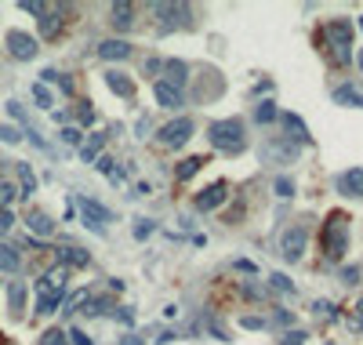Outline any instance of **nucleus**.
<instances>
[{
  "label": "nucleus",
  "instance_id": "nucleus-1",
  "mask_svg": "<svg viewBox=\"0 0 363 345\" xmlns=\"http://www.w3.org/2000/svg\"><path fill=\"white\" fill-rule=\"evenodd\" d=\"M207 138L222 153H243V146H248V127H243L240 117H226V120H214L207 127Z\"/></svg>",
  "mask_w": 363,
  "mask_h": 345
},
{
  "label": "nucleus",
  "instance_id": "nucleus-2",
  "mask_svg": "<svg viewBox=\"0 0 363 345\" xmlns=\"http://www.w3.org/2000/svg\"><path fill=\"white\" fill-rule=\"evenodd\" d=\"M320 240H323V254H327L331 262H338L342 254L349 251V219H345L342 211H334L331 219H327V225H323Z\"/></svg>",
  "mask_w": 363,
  "mask_h": 345
},
{
  "label": "nucleus",
  "instance_id": "nucleus-3",
  "mask_svg": "<svg viewBox=\"0 0 363 345\" xmlns=\"http://www.w3.org/2000/svg\"><path fill=\"white\" fill-rule=\"evenodd\" d=\"M323 41H327V51H331V62L334 66H345L349 62V47H353V25L345 19H334L323 25Z\"/></svg>",
  "mask_w": 363,
  "mask_h": 345
},
{
  "label": "nucleus",
  "instance_id": "nucleus-4",
  "mask_svg": "<svg viewBox=\"0 0 363 345\" xmlns=\"http://www.w3.org/2000/svg\"><path fill=\"white\" fill-rule=\"evenodd\" d=\"M305 244H309V229L305 225H291V229H283V236H280V254L287 262H298L305 254Z\"/></svg>",
  "mask_w": 363,
  "mask_h": 345
},
{
  "label": "nucleus",
  "instance_id": "nucleus-5",
  "mask_svg": "<svg viewBox=\"0 0 363 345\" xmlns=\"http://www.w3.org/2000/svg\"><path fill=\"white\" fill-rule=\"evenodd\" d=\"M189 138H192V120L189 117H175L171 124L160 127V146H167V149H182Z\"/></svg>",
  "mask_w": 363,
  "mask_h": 345
},
{
  "label": "nucleus",
  "instance_id": "nucleus-6",
  "mask_svg": "<svg viewBox=\"0 0 363 345\" xmlns=\"http://www.w3.org/2000/svg\"><path fill=\"white\" fill-rule=\"evenodd\" d=\"M76 208H80V214H84V225H91L95 233H102V229H106V222H113V211L102 208L98 200L80 197V200H76Z\"/></svg>",
  "mask_w": 363,
  "mask_h": 345
},
{
  "label": "nucleus",
  "instance_id": "nucleus-7",
  "mask_svg": "<svg viewBox=\"0 0 363 345\" xmlns=\"http://www.w3.org/2000/svg\"><path fill=\"white\" fill-rule=\"evenodd\" d=\"M8 51H11V58H19V62H30V58H36V41L30 33H22V30H11L8 33Z\"/></svg>",
  "mask_w": 363,
  "mask_h": 345
},
{
  "label": "nucleus",
  "instance_id": "nucleus-8",
  "mask_svg": "<svg viewBox=\"0 0 363 345\" xmlns=\"http://www.w3.org/2000/svg\"><path fill=\"white\" fill-rule=\"evenodd\" d=\"M334 189H338L342 197H356V200H363V168H349V171H342L338 178H334Z\"/></svg>",
  "mask_w": 363,
  "mask_h": 345
},
{
  "label": "nucleus",
  "instance_id": "nucleus-9",
  "mask_svg": "<svg viewBox=\"0 0 363 345\" xmlns=\"http://www.w3.org/2000/svg\"><path fill=\"white\" fill-rule=\"evenodd\" d=\"M153 15H160L164 19V30H171V25H186V15H189V4H153L149 8Z\"/></svg>",
  "mask_w": 363,
  "mask_h": 345
},
{
  "label": "nucleus",
  "instance_id": "nucleus-10",
  "mask_svg": "<svg viewBox=\"0 0 363 345\" xmlns=\"http://www.w3.org/2000/svg\"><path fill=\"white\" fill-rule=\"evenodd\" d=\"M226 197H229V186H226V182H214V186H207L204 193L197 197V211H214L218 203H226Z\"/></svg>",
  "mask_w": 363,
  "mask_h": 345
},
{
  "label": "nucleus",
  "instance_id": "nucleus-11",
  "mask_svg": "<svg viewBox=\"0 0 363 345\" xmlns=\"http://www.w3.org/2000/svg\"><path fill=\"white\" fill-rule=\"evenodd\" d=\"M153 95H157V102H160L164 109H182V106H186V98H182V91H178V87L164 84V80H157V84H153Z\"/></svg>",
  "mask_w": 363,
  "mask_h": 345
},
{
  "label": "nucleus",
  "instance_id": "nucleus-12",
  "mask_svg": "<svg viewBox=\"0 0 363 345\" xmlns=\"http://www.w3.org/2000/svg\"><path fill=\"white\" fill-rule=\"evenodd\" d=\"M262 153H265L272 164H291V160H294V153H298V146L291 142V138H283V142H265Z\"/></svg>",
  "mask_w": 363,
  "mask_h": 345
},
{
  "label": "nucleus",
  "instance_id": "nucleus-13",
  "mask_svg": "<svg viewBox=\"0 0 363 345\" xmlns=\"http://www.w3.org/2000/svg\"><path fill=\"white\" fill-rule=\"evenodd\" d=\"M106 87L113 95H120V98H135V84H131V76L120 73V69H109L106 73Z\"/></svg>",
  "mask_w": 363,
  "mask_h": 345
},
{
  "label": "nucleus",
  "instance_id": "nucleus-14",
  "mask_svg": "<svg viewBox=\"0 0 363 345\" xmlns=\"http://www.w3.org/2000/svg\"><path fill=\"white\" fill-rule=\"evenodd\" d=\"M109 22H113V30H131L135 25V4H127V0L113 4L109 8Z\"/></svg>",
  "mask_w": 363,
  "mask_h": 345
},
{
  "label": "nucleus",
  "instance_id": "nucleus-15",
  "mask_svg": "<svg viewBox=\"0 0 363 345\" xmlns=\"http://www.w3.org/2000/svg\"><path fill=\"white\" fill-rule=\"evenodd\" d=\"M283 124H287V138L291 142H298V146H309L313 142V135H309V127L302 124V117H298V113H283Z\"/></svg>",
  "mask_w": 363,
  "mask_h": 345
},
{
  "label": "nucleus",
  "instance_id": "nucleus-16",
  "mask_svg": "<svg viewBox=\"0 0 363 345\" xmlns=\"http://www.w3.org/2000/svg\"><path fill=\"white\" fill-rule=\"evenodd\" d=\"M98 55L106 62H124V58H131V44H127V41H102Z\"/></svg>",
  "mask_w": 363,
  "mask_h": 345
},
{
  "label": "nucleus",
  "instance_id": "nucleus-17",
  "mask_svg": "<svg viewBox=\"0 0 363 345\" xmlns=\"http://www.w3.org/2000/svg\"><path fill=\"white\" fill-rule=\"evenodd\" d=\"M334 102H338V106H356V109H363V87H360V84H342V87H334Z\"/></svg>",
  "mask_w": 363,
  "mask_h": 345
},
{
  "label": "nucleus",
  "instance_id": "nucleus-18",
  "mask_svg": "<svg viewBox=\"0 0 363 345\" xmlns=\"http://www.w3.org/2000/svg\"><path fill=\"white\" fill-rule=\"evenodd\" d=\"M66 280H69V269H47L44 273V280L41 284H36V291H62V295H66Z\"/></svg>",
  "mask_w": 363,
  "mask_h": 345
},
{
  "label": "nucleus",
  "instance_id": "nucleus-19",
  "mask_svg": "<svg viewBox=\"0 0 363 345\" xmlns=\"http://www.w3.org/2000/svg\"><path fill=\"white\" fill-rule=\"evenodd\" d=\"M164 69H167V80L164 84H171V87H178V91H182V87H186V80H189V66H186V62H182V58H171V62H164Z\"/></svg>",
  "mask_w": 363,
  "mask_h": 345
},
{
  "label": "nucleus",
  "instance_id": "nucleus-20",
  "mask_svg": "<svg viewBox=\"0 0 363 345\" xmlns=\"http://www.w3.org/2000/svg\"><path fill=\"white\" fill-rule=\"evenodd\" d=\"M55 254H58L62 269H73V265L80 269V265H87V262H91V254H87V251H80V247H58Z\"/></svg>",
  "mask_w": 363,
  "mask_h": 345
},
{
  "label": "nucleus",
  "instance_id": "nucleus-21",
  "mask_svg": "<svg viewBox=\"0 0 363 345\" xmlns=\"http://www.w3.org/2000/svg\"><path fill=\"white\" fill-rule=\"evenodd\" d=\"M25 225H30V233H36V236H51V233H55V222H51L44 211H33L30 219H25Z\"/></svg>",
  "mask_w": 363,
  "mask_h": 345
},
{
  "label": "nucleus",
  "instance_id": "nucleus-22",
  "mask_svg": "<svg viewBox=\"0 0 363 345\" xmlns=\"http://www.w3.org/2000/svg\"><path fill=\"white\" fill-rule=\"evenodd\" d=\"M58 305H62V291H41V298H36V313L51 316V313H58Z\"/></svg>",
  "mask_w": 363,
  "mask_h": 345
},
{
  "label": "nucleus",
  "instance_id": "nucleus-23",
  "mask_svg": "<svg viewBox=\"0 0 363 345\" xmlns=\"http://www.w3.org/2000/svg\"><path fill=\"white\" fill-rule=\"evenodd\" d=\"M8 305H11V316H22V309H25V284L22 280H15L8 287Z\"/></svg>",
  "mask_w": 363,
  "mask_h": 345
},
{
  "label": "nucleus",
  "instance_id": "nucleus-24",
  "mask_svg": "<svg viewBox=\"0 0 363 345\" xmlns=\"http://www.w3.org/2000/svg\"><path fill=\"white\" fill-rule=\"evenodd\" d=\"M102 146H106V135H91V142L80 146V160H84V164H95L98 153H102Z\"/></svg>",
  "mask_w": 363,
  "mask_h": 345
},
{
  "label": "nucleus",
  "instance_id": "nucleus-25",
  "mask_svg": "<svg viewBox=\"0 0 363 345\" xmlns=\"http://www.w3.org/2000/svg\"><path fill=\"white\" fill-rule=\"evenodd\" d=\"M204 164H207L204 157H189V160H182V164H178V171H175V178H178V182H189V178L197 175Z\"/></svg>",
  "mask_w": 363,
  "mask_h": 345
},
{
  "label": "nucleus",
  "instance_id": "nucleus-26",
  "mask_svg": "<svg viewBox=\"0 0 363 345\" xmlns=\"http://www.w3.org/2000/svg\"><path fill=\"white\" fill-rule=\"evenodd\" d=\"M19 265H22L19 254L11 251L8 244H0V273H19Z\"/></svg>",
  "mask_w": 363,
  "mask_h": 345
},
{
  "label": "nucleus",
  "instance_id": "nucleus-27",
  "mask_svg": "<svg viewBox=\"0 0 363 345\" xmlns=\"http://www.w3.org/2000/svg\"><path fill=\"white\" fill-rule=\"evenodd\" d=\"M19 178H22V193L19 197H33L36 193V175L30 164H19Z\"/></svg>",
  "mask_w": 363,
  "mask_h": 345
},
{
  "label": "nucleus",
  "instance_id": "nucleus-28",
  "mask_svg": "<svg viewBox=\"0 0 363 345\" xmlns=\"http://www.w3.org/2000/svg\"><path fill=\"white\" fill-rule=\"evenodd\" d=\"M41 76H44V80H51V84H58V87H62V91H66V95H73V80H69V76H66V73H55V69H44Z\"/></svg>",
  "mask_w": 363,
  "mask_h": 345
},
{
  "label": "nucleus",
  "instance_id": "nucleus-29",
  "mask_svg": "<svg viewBox=\"0 0 363 345\" xmlns=\"http://www.w3.org/2000/svg\"><path fill=\"white\" fill-rule=\"evenodd\" d=\"M80 305H84V313H87V316H98V313H106V309H109V298H91V295H87Z\"/></svg>",
  "mask_w": 363,
  "mask_h": 345
},
{
  "label": "nucleus",
  "instance_id": "nucleus-30",
  "mask_svg": "<svg viewBox=\"0 0 363 345\" xmlns=\"http://www.w3.org/2000/svg\"><path fill=\"white\" fill-rule=\"evenodd\" d=\"M58 25H62L58 11H47V15L41 19V33H44V36H55V33H58Z\"/></svg>",
  "mask_w": 363,
  "mask_h": 345
},
{
  "label": "nucleus",
  "instance_id": "nucleus-31",
  "mask_svg": "<svg viewBox=\"0 0 363 345\" xmlns=\"http://www.w3.org/2000/svg\"><path fill=\"white\" fill-rule=\"evenodd\" d=\"M254 120H258V124H272V120H276V106H272V102L254 106Z\"/></svg>",
  "mask_w": 363,
  "mask_h": 345
},
{
  "label": "nucleus",
  "instance_id": "nucleus-32",
  "mask_svg": "<svg viewBox=\"0 0 363 345\" xmlns=\"http://www.w3.org/2000/svg\"><path fill=\"white\" fill-rule=\"evenodd\" d=\"M19 197V189L11 186V182H4V178H0V211H8L11 208V200Z\"/></svg>",
  "mask_w": 363,
  "mask_h": 345
},
{
  "label": "nucleus",
  "instance_id": "nucleus-33",
  "mask_svg": "<svg viewBox=\"0 0 363 345\" xmlns=\"http://www.w3.org/2000/svg\"><path fill=\"white\" fill-rule=\"evenodd\" d=\"M272 189H276V197H280V200H287V197H294V182H291V178H287V175H280V178H276V182H272Z\"/></svg>",
  "mask_w": 363,
  "mask_h": 345
},
{
  "label": "nucleus",
  "instance_id": "nucleus-34",
  "mask_svg": "<svg viewBox=\"0 0 363 345\" xmlns=\"http://www.w3.org/2000/svg\"><path fill=\"white\" fill-rule=\"evenodd\" d=\"M33 98L41 102V109H51V102H55V98H51V91H47L44 84H33Z\"/></svg>",
  "mask_w": 363,
  "mask_h": 345
},
{
  "label": "nucleus",
  "instance_id": "nucleus-35",
  "mask_svg": "<svg viewBox=\"0 0 363 345\" xmlns=\"http://www.w3.org/2000/svg\"><path fill=\"white\" fill-rule=\"evenodd\" d=\"M313 309H316V316H323V320H338V313H334V302H323V298H320Z\"/></svg>",
  "mask_w": 363,
  "mask_h": 345
},
{
  "label": "nucleus",
  "instance_id": "nucleus-36",
  "mask_svg": "<svg viewBox=\"0 0 363 345\" xmlns=\"http://www.w3.org/2000/svg\"><path fill=\"white\" fill-rule=\"evenodd\" d=\"M0 142H8V146H15V142H22V135L15 131L11 124H0Z\"/></svg>",
  "mask_w": 363,
  "mask_h": 345
},
{
  "label": "nucleus",
  "instance_id": "nucleus-37",
  "mask_svg": "<svg viewBox=\"0 0 363 345\" xmlns=\"http://www.w3.org/2000/svg\"><path fill=\"white\" fill-rule=\"evenodd\" d=\"M41 345H69V338H66V331H47L41 338Z\"/></svg>",
  "mask_w": 363,
  "mask_h": 345
},
{
  "label": "nucleus",
  "instance_id": "nucleus-38",
  "mask_svg": "<svg viewBox=\"0 0 363 345\" xmlns=\"http://www.w3.org/2000/svg\"><path fill=\"white\" fill-rule=\"evenodd\" d=\"M342 284H345V287L360 284V265H345V269H342Z\"/></svg>",
  "mask_w": 363,
  "mask_h": 345
},
{
  "label": "nucleus",
  "instance_id": "nucleus-39",
  "mask_svg": "<svg viewBox=\"0 0 363 345\" xmlns=\"http://www.w3.org/2000/svg\"><path fill=\"white\" fill-rule=\"evenodd\" d=\"M153 233H157V225H153L149 219H142V222L135 225V240H146V236H153Z\"/></svg>",
  "mask_w": 363,
  "mask_h": 345
},
{
  "label": "nucleus",
  "instance_id": "nucleus-40",
  "mask_svg": "<svg viewBox=\"0 0 363 345\" xmlns=\"http://www.w3.org/2000/svg\"><path fill=\"white\" fill-rule=\"evenodd\" d=\"M305 338H309L305 331H287V335L280 338V345H305Z\"/></svg>",
  "mask_w": 363,
  "mask_h": 345
},
{
  "label": "nucleus",
  "instance_id": "nucleus-41",
  "mask_svg": "<svg viewBox=\"0 0 363 345\" xmlns=\"http://www.w3.org/2000/svg\"><path fill=\"white\" fill-rule=\"evenodd\" d=\"M19 8H22V11H30V15H36V19H44V15H47V8H44V4H36V0H22Z\"/></svg>",
  "mask_w": 363,
  "mask_h": 345
},
{
  "label": "nucleus",
  "instance_id": "nucleus-42",
  "mask_svg": "<svg viewBox=\"0 0 363 345\" xmlns=\"http://www.w3.org/2000/svg\"><path fill=\"white\" fill-rule=\"evenodd\" d=\"M269 280H272V287H276V291H291V295H294V284H291V280L283 276V273H272Z\"/></svg>",
  "mask_w": 363,
  "mask_h": 345
},
{
  "label": "nucleus",
  "instance_id": "nucleus-43",
  "mask_svg": "<svg viewBox=\"0 0 363 345\" xmlns=\"http://www.w3.org/2000/svg\"><path fill=\"white\" fill-rule=\"evenodd\" d=\"M66 338H69V345H95V342H91V338L84 335V331H80V327H73Z\"/></svg>",
  "mask_w": 363,
  "mask_h": 345
},
{
  "label": "nucleus",
  "instance_id": "nucleus-44",
  "mask_svg": "<svg viewBox=\"0 0 363 345\" xmlns=\"http://www.w3.org/2000/svg\"><path fill=\"white\" fill-rule=\"evenodd\" d=\"M62 142H66V146H80V131H76V127H62Z\"/></svg>",
  "mask_w": 363,
  "mask_h": 345
},
{
  "label": "nucleus",
  "instance_id": "nucleus-45",
  "mask_svg": "<svg viewBox=\"0 0 363 345\" xmlns=\"http://www.w3.org/2000/svg\"><path fill=\"white\" fill-rule=\"evenodd\" d=\"M11 225H15L11 211H0V236H8V233H11Z\"/></svg>",
  "mask_w": 363,
  "mask_h": 345
},
{
  "label": "nucleus",
  "instance_id": "nucleus-46",
  "mask_svg": "<svg viewBox=\"0 0 363 345\" xmlns=\"http://www.w3.org/2000/svg\"><path fill=\"white\" fill-rule=\"evenodd\" d=\"M240 327H248V331H258V327H265V320H262V316H243V320H240Z\"/></svg>",
  "mask_w": 363,
  "mask_h": 345
},
{
  "label": "nucleus",
  "instance_id": "nucleus-47",
  "mask_svg": "<svg viewBox=\"0 0 363 345\" xmlns=\"http://www.w3.org/2000/svg\"><path fill=\"white\" fill-rule=\"evenodd\" d=\"M116 345H146V338H138V335H124Z\"/></svg>",
  "mask_w": 363,
  "mask_h": 345
},
{
  "label": "nucleus",
  "instance_id": "nucleus-48",
  "mask_svg": "<svg viewBox=\"0 0 363 345\" xmlns=\"http://www.w3.org/2000/svg\"><path fill=\"white\" fill-rule=\"evenodd\" d=\"M80 124H95V109H87V106H80Z\"/></svg>",
  "mask_w": 363,
  "mask_h": 345
},
{
  "label": "nucleus",
  "instance_id": "nucleus-49",
  "mask_svg": "<svg viewBox=\"0 0 363 345\" xmlns=\"http://www.w3.org/2000/svg\"><path fill=\"white\" fill-rule=\"evenodd\" d=\"M116 316H120V324H127V327H131V324H135V313H131V309H120V313H116Z\"/></svg>",
  "mask_w": 363,
  "mask_h": 345
},
{
  "label": "nucleus",
  "instance_id": "nucleus-50",
  "mask_svg": "<svg viewBox=\"0 0 363 345\" xmlns=\"http://www.w3.org/2000/svg\"><path fill=\"white\" fill-rule=\"evenodd\" d=\"M276 324H294V316L287 309H276Z\"/></svg>",
  "mask_w": 363,
  "mask_h": 345
},
{
  "label": "nucleus",
  "instance_id": "nucleus-51",
  "mask_svg": "<svg viewBox=\"0 0 363 345\" xmlns=\"http://www.w3.org/2000/svg\"><path fill=\"white\" fill-rule=\"evenodd\" d=\"M98 171H106V175L113 178V160H109V157H102V160H98Z\"/></svg>",
  "mask_w": 363,
  "mask_h": 345
},
{
  "label": "nucleus",
  "instance_id": "nucleus-52",
  "mask_svg": "<svg viewBox=\"0 0 363 345\" xmlns=\"http://www.w3.org/2000/svg\"><path fill=\"white\" fill-rule=\"evenodd\" d=\"M356 327H363V298H360V305H356V320H353Z\"/></svg>",
  "mask_w": 363,
  "mask_h": 345
},
{
  "label": "nucleus",
  "instance_id": "nucleus-53",
  "mask_svg": "<svg viewBox=\"0 0 363 345\" xmlns=\"http://www.w3.org/2000/svg\"><path fill=\"white\" fill-rule=\"evenodd\" d=\"M356 62H360V69H363V47H360V55H356Z\"/></svg>",
  "mask_w": 363,
  "mask_h": 345
},
{
  "label": "nucleus",
  "instance_id": "nucleus-54",
  "mask_svg": "<svg viewBox=\"0 0 363 345\" xmlns=\"http://www.w3.org/2000/svg\"><path fill=\"white\" fill-rule=\"evenodd\" d=\"M360 25H363V19H360Z\"/></svg>",
  "mask_w": 363,
  "mask_h": 345
}]
</instances>
